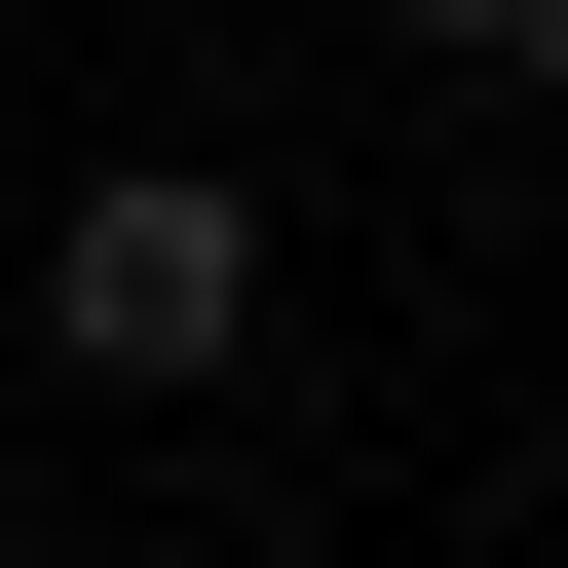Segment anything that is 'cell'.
Instances as JSON below:
<instances>
[{
	"mask_svg": "<svg viewBox=\"0 0 568 568\" xmlns=\"http://www.w3.org/2000/svg\"><path fill=\"white\" fill-rule=\"evenodd\" d=\"M227 342H265V190H227V152H114V190L39 227V379H114V417H190Z\"/></svg>",
	"mask_w": 568,
	"mask_h": 568,
	"instance_id": "obj_1",
	"label": "cell"
},
{
	"mask_svg": "<svg viewBox=\"0 0 568 568\" xmlns=\"http://www.w3.org/2000/svg\"><path fill=\"white\" fill-rule=\"evenodd\" d=\"M417 77H493V114L568 152V0H417Z\"/></svg>",
	"mask_w": 568,
	"mask_h": 568,
	"instance_id": "obj_2",
	"label": "cell"
}]
</instances>
